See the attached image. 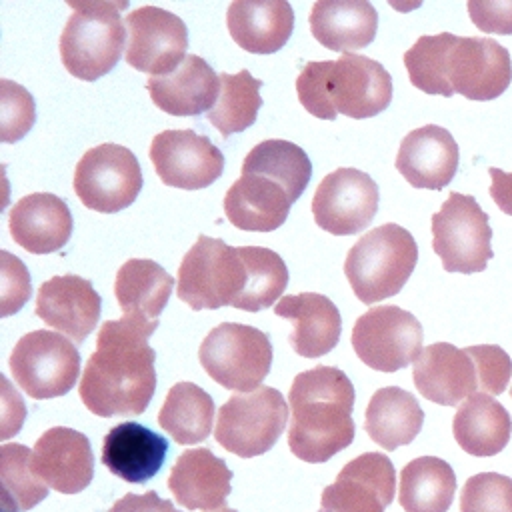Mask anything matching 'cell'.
I'll use <instances>...</instances> for the list:
<instances>
[{"label": "cell", "mask_w": 512, "mask_h": 512, "mask_svg": "<svg viewBox=\"0 0 512 512\" xmlns=\"http://www.w3.org/2000/svg\"><path fill=\"white\" fill-rule=\"evenodd\" d=\"M72 14L60 34V58L64 68L84 82L106 76L126 48L122 10L128 2H80L70 4Z\"/></svg>", "instance_id": "cell-4"}, {"label": "cell", "mask_w": 512, "mask_h": 512, "mask_svg": "<svg viewBox=\"0 0 512 512\" xmlns=\"http://www.w3.org/2000/svg\"><path fill=\"white\" fill-rule=\"evenodd\" d=\"M396 492V470L382 452L350 460L324 488L320 512H384Z\"/></svg>", "instance_id": "cell-16"}, {"label": "cell", "mask_w": 512, "mask_h": 512, "mask_svg": "<svg viewBox=\"0 0 512 512\" xmlns=\"http://www.w3.org/2000/svg\"><path fill=\"white\" fill-rule=\"evenodd\" d=\"M0 478L4 496L18 510H30L48 496V486L32 468V452L24 444H4L0 448Z\"/></svg>", "instance_id": "cell-39"}, {"label": "cell", "mask_w": 512, "mask_h": 512, "mask_svg": "<svg viewBox=\"0 0 512 512\" xmlns=\"http://www.w3.org/2000/svg\"><path fill=\"white\" fill-rule=\"evenodd\" d=\"M468 14L482 32L512 34V0H470Z\"/></svg>", "instance_id": "cell-44"}, {"label": "cell", "mask_w": 512, "mask_h": 512, "mask_svg": "<svg viewBox=\"0 0 512 512\" xmlns=\"http://www.w3.org/2000/svg\"><path fill=\"white\" fill-rule=\"evenodd\" d=\"M32 468L44 484L60 494L84 490L94 476V454L86 434L54 426L34 444Z\"/></svg>", "instance_id": "cell-19"}, {"label": "cell", "mask_w": 512, "mask_h": 512, "mask_svg": "<svg viewBox=\"0 0 512 512\" xmlns=\"http://www.w3.org/2000/svg\"><path fill=\"white\" fill-rule=\"evenodd\" d=\"M218 78L220 92L216 104L206 116L214 128H218V132L228 138L256 122L258 110L262 106V80L254 78L246 68L236 74L222 72Z\"/></svg>", "instance_id": "cell-36"}, {"label": "cell", "mask_w": 512, "mask_h": 512, "mask_svg": "<svg viewBox=\"0 0 512 512\" xmlns=\"http://www.w3.org/2000/svg\"><path fill=\"white\" fill-rule=\"evenodd\" d=\"M108 512H180L174 508L172 500L160 498L156 490H148L144 494L128 492L120 500L112 504Z\"/></svg>", "instance_id": "cell-45"}, {"label": "cell", "mask_w": 512, "mask_h": 512, "mask_svg": "<svg viewBox=\"0 0 512 512\" xmlns=\"http://www.w3.org/2000/svg\"><path fill=\"white\" fill-rule=\"evenodd\" d=\"M354 386L332 366L296 374L290 386L288 448L304 462H326L354 440Z\"/></svg>", "instance_id": "cell-2"}, {"label": "cell", "mask_w": 512, "mask_h": 512, "mask_svg": "<svg viewBox=\"0 0 512 512\" xmlns=\"http://www.w3.org/2000/svg\"><path fill=\"white\" fill-rule=\"evenodd\" d=\"M448 82L468 100H494L512 82L508 50L486 36H458L448 54Z\"/></svg>", "instance_id": "cell-17"}, {"label": "cell", "mask_w": 512, "mask_h": 512, "mask_svg": "<svg viewBox=\"0 0 512 512\" xmlns=\"http://www.w3.org/2000/svg\"><path fill=\"white\" fill-rule=\"evenodd\" d=\"M378 200V184L366 172L336 168L318 184L312 198V216L322 230L334 236H350L374 220Z\"/></svg>", "instance_id": "cell-13"}, {"label": "cell", "mask_w": 512, "mask_h": 512, "mask_svg": "<svg viewBox=\"0 0 512 512\" xmlns=\"http://www.w3.org/2000/svg\"><path fill=\"white\" fill-rule=\"evenodd\" d=\"M276 316L292 322L290 346L298 356L318 358L328 354L340 340L342 320L336 304L324 294L302 292L284 296L274 306Z\"/></svg>", "instance_id": "cell-26"}, {"label": "cell", "mask_w": 512, "mask_h": 512, "mask_svg": "<svg viewBox=\"0 0 512 512\" xmlns=\"http://www.w3.org/2000/svg\"><path fill=\"white\" fill-rule=\"evenodd\" d=\"M292 204L278 182L258 174H242L224 196V214L240 230L272 232L286 222Z\"/></svg>", "instance_id": "cell-29"}, {"label": "cell", "mask_w": 512, "mask_h": 512, "mask_svg": "<svg viewBox=\"0 0 512 512\" xmlns=\"http://www.w3.org/2000/svg\"><path fill=\"white\" fill-rule=\"evenodd\" d=\"M166 454L168 440L162 434L138 422H122L104 436L100 460L114 476L142 484L160 472Z\"/></svg>", "instance_id": "cell-25"}, {"label": "cell", "mask_w": 512, "mask_h": 512, "mask_svg": "<svg viewBox=\"0 0 512 512\" xmlns=\"http://www.w3.org/2000/svg\"><path fill=\"white\" fill-rule=\"evenodd\" d=\"M152 332L124 316L102 324L78 386L92 414L138 416L148 408L156 390V352L148 344Z\"/></svg>", "instance_id": "cell-1"}, {"label": "cell", "mask_w": 512, "mask_h": 512, "mask_svg": "<svg viewBox=\"0 0 512 512\" xmlns=\"http://www.w3.org/2000/svg\"><path fill=\"white\" fill-rule=\"evenodd\" d=\"M488 174L492 178V184H490L492 200L504 214L512 216V172L490 168Z\"/></svg>", "instance_id": "cell-46"}, {"label": "cell", "mask_w": 512, "mask_h": 512, "mask_svg": "<svg viewBox=\"0 0 512 512\" xmlns=\"http://www.w3.org/2000/svg\"><path fill=\"white\" fill-rule=\"evenodd\" d=\"M456 34L440 32L420 36L404 54V66L414 88L426 94L452 96L454 90L448 82V54L456 42Z\"/></svg>", "instance_id": "cell-37"}, {"label": "cell", "mask_w": 512, "mask_h": 512, "mask_svg": "<svg viewBox=\"0 0 512 512\" xmlns=\"http://www.w3.org/2000/svg\"><path fill=\"white\" fill-rule=\"evenodd\" d=\"M206 512H236L234 508H228V506H222V508H218V510H206Z\"/></svg>", "instance_id": "cell-47"}, {"label": "cell", "mask_w": 512, "mask_h": 512, "mask_svg": "<svg viewBox=\"0 0 512 512\" xmlns=\"http://www.w3.org/2000/svg\"><path fill=\"white\" fill-rule=\"evenodd\" d=\"M418 262L414 236L400 224L388 222L372 228L350 250L344 274L354 296L374 304L402 290Z\"/></svg>", "instance_id": "cell-5"}, {"label": "cell", "mask_w": 512, "mask_h": 512, "mask_svg": "<svg viewBox=\"0 0 512 512\" xmlns=\"http://www.w3.org/2000/svg\"><path fill=\"white\" fill-rule=\"evenodd\" d=\"M422 324L400 306H374L352 328V348L372 370L396 372L406 368L422 352Z\"/></svg>", "instance_id": "cell-12"}, {"label": "cell", "mask_w": 512, "mask_h": 512, "mask_svg": "<svg viewBox=\"0 0 512 512\" xmlns=\"http://www.w3.org/2000/svg\"><path fill=\"white\" fill-rule=\"evenodd\" d=\"M242 174H258L278 182L296 202L310 182L312 162L298 144L272 138L262 140L246 154Z\"/></svg>", "instance_id": "cell-35"}, {"label": "cell", "mask_w": 512, "mask_h": 512, "mask_svg": "<svg viewBox=\"0 0 512 512\" xmlns=\"http://www.w3.org/2000/svg\"><path fill=\"white\" fill-rule=\"evenodd\" d=\"M460 512H512V478L498 472L470 476L460 492Z\"/></svg>", "instance_id": "cell-40"}, {"label": "cell", "mask_w": 512, "mask_h": 512, "mask_svg": "<svg viewBox=\"0 0 512 512\" xmlns=\"http://www.w3.org/2000/svg\"><path fill=\"white\" fill-rule=\"evenodd\" d=\"M424 424V410L414 394L398 386L376 390L368 402L364 430L370 440L384 450H396L410 444Z\"/></svg>", "instance_id": "cell-32"}, {"label": "cell", "mask_w": 512, "mask_h": 512, "mask_svg": "<svg viewBox=\"0 0 512 512\" xmlns=\"http://www.w3.org/2000/svg\"><path fill=\"white\" fill-rule=\"evenodd\" d=\"M232 470L208 448L184 450L168 476L176 502L188 510H218L226 506Z\"/></svg>", "instance_id": "cell-24"}, {"label": "cell", "mask_w": 512, "mask_h": 512, "mask_svg": "<svg viewBox=\"0 0 512 512\" xmlns=\"http://www.w3.org/2000/svg\"><path fill=\"white\" fill-rule=\"evenodd\" d=\"M8 226L18 246L32 254H50L70 240L74 220L60 196L32 192L10 208Z\"/></svg>", "instance_id": "cell-22"}, {"label": "cell", "mask_w": 512, "mask_h": 512, "mask_svg": "<svg viewBox=\"0 0 512 512\" xmlns=\"http://www.w3.org/2000/svg\"><path fill=\"white\" fill-rule=\"evenodd\" d=\"M248 282L242 246L200 234L178 268L176 294L192 310L238 306Z\"/></svg>", "instance_id": "cell-6"}, {"label": "cell", "mask_w": 512, "mask_h": 512, "mask_svg": "<svg viewBox=\"0 0 512 512\" xmlns=\"http://www.w3.org/2000/svg\"><path fill=\"white\" fill-rule=\"evenodd\" d=\"M432 248L446 272H482L492 254V228L488 214L474 196L450 192L440 210L432 214Z\"/></svg>", "instance_id": "cell-9"}, {"label": "cell", "mask_w": 512, "mask_h": 512, "mask_svg": "<svg viewBox=\"0 0 512 512\" xmlns=\"http://www.w3.org/2000/svg\"><path fill=\"white\" fill-rule=\"evenodd\" d=\"M14 382L34 400L68 394L80 374V352L64 336L50 330L24 334L8 360Z\"/></svg>", "instance_id": "cell-10"}, {"label": "cell", "mask_w": 512, "mask_h": 512, "mask_svg": "<svg viewBox=\"0 0 512 512\" xmlns=\"http://www.w3.org/2000/svg\"><path fill=\"white\" fill-rule=\"evenodd\" d=\"M416 390L440 406H456L480 390L474 358L466 348L450 342H434L422 348L412 368Z\"/></svg>", "instance_id": "cell-20"}, {"label": "cell", "mask_w": 512, "mask_h": 512, "mask_svg": "<svg viewBox=\"0 0 512 512\" xmlns=\"http://www.w3.org/2000/svg\"><path fill=\"white\" fill-rule=\"evenodd\" d=\"M296 94L306 112L320 120L372 118L392 102V78L388 70L360 54H344L338 60L308 62L296 78Z\"/></svg>", "instance_id": "cell-3"}, {"label": "cell", "mask_w": 512, "mask_h": 512, "mask_svg": "<svg viewBox=\"0 0 512 512\" xmlns=\"http://www.w3.org/2000/svg\"><path fill=\"white\" fill-rule=\"evenodd\" d=\"M214 400L192 382L174 384L158 412V424L178 444H198L212 432Z\"/></svg>", "instance_id": "cell-34"}, {"label": "cell", "mask_w": 512, "mask_h": 512, "mask_svg": "<svg viewBox=\"0 0 512 512\" xmlns=\"http://www.w3.org/2000/svg\"><path fill=\"white\" fill-rule=\"evenodd\" d=\"M232 40L250 54L278 52L294 30V10L284 0H234L226 12Z\"/></svg>", "instance_id": "cell-27"}, {"label": "cell", "mask_w": 512, "mask_h": 512, "mask_svg": "<svg viewBox=\"0 0 512 512\" xmlns=\"http://www.w3.org/2000/svg\"><path fill=\"white\" fill-rule=\"evenodd\" d=\"M150 160L162 184L202 190L224 172V154L208 136L194 130H162L152 138Z\"/></svg>", "instance_id": "cell-14"}, {"label": "cell", "mask_w": 512, "mask_h": 512, "mask_svg": "<svg viewBox=\"0 0 512 512\" xmlns=\"http://www.w3.org/2000/svg\"><path fill=\"white\" fill-rule=\"evenodd\" d=\"M458 144L454 136L436 124L408 132L396 154V170L414 188L442 190L458 170Z\"/></svg>", "instance_id": "cell-21"}, {"label": "cell", "mask_w": 512, "mask_h": 512, "mask_svg": "<svg viewBox=\"0 0 512 512\" xmlns=\"http://www.w3.org/2000/svg\"><path fill=\"white\" fill-rule=\"evenodd\" d=\"M308 22L312 36L324 48L352 54L376 38L378 14L366 0H318Z\"/></svg>", "instance_id": "cell-30"}, {"label": "cell", "mask_w": 512, "mask_h": 512, "mask_svg": "<svg viewBox=\"0 0 512 512\" xmlns=\"http://www.w3.org/2000/svg\"><path fill=\"white\" fill-rule=\"evenodd\" d=\"M142 190V170L132 150L120 144H98L82 154L74 170V192L96 212L128 208Z\"/></svg>", "instance_id": "cell-11"}, {"label": "cell", "mask_w": 512, "mask_h": 512, "mask_svg": "<svg viewBox=\"0 0 512 512\" xmlns=\"http://www.w3.org/2000/svg\"><path fill=\"white\" fill-rule=\"evenodd\" d=\"M466 350L476 362L480 390L490 396L502 394L512 376V358L496 344H476Z\"/></svg>", "instance_id": "cell-42"}, {"label": "cell", "mask_w": 512, "mask_h": 512, "mask_svg": "<svg viewBox=\"0 0 512 512\" xmlns=\"http://www.w3.org/2000/svg\"><path fill=\"white\" fill-rule=\"evenodd\" d=\"M452 434L464 452L480 458L494 456L510 442L512 418L490 394L476 392L456 410Z\"/></svg>", "instance_id": "cell-31"}, {"label": "cell", "mask_w": 512, "mask_h": 512, "mask_svg": "<svg viewBox=\"0 0 512 512\" xmlns=\"http://www.w3.org/2000/svg\"><path fill=\"white\" fill-rule=\"evenodd\" d=\"M152 102L172 116H198L210 112L220 92V78L212 66L188 54L170 74L150 76L146 82Z\"/></svg>", "instance_id": "cell-23"}, {"label": "cell", "mask_w": 512, "mask_h": 512, "mask_svg": "<svg viewBox=\"0 0 512 512\" xmlns=\"http://www.w3.org/2000/svg\"><path fill=\"white\" fill-rule=\"evenodd\" d=\"M248 282L238 310L260 312L270 308L288 286V268L274 250L264 246H242Z\"/></svg>", "instance_id": "cell-38"}, {"label": "cell", "mask_w": 512, "mask_h": 512, "mask_svg": "<svg viewBox=\"0 0 512 512\" xmlns=\"http://www.w3.org/2000/svg\"><path fill=\"white\" fill-rule=\"evenodd\" d=\"M454 494L456 474L442 458L420 456L400 472L398 500L406 512H448Z\"/></svg>", "instance_id": "cell-33"}, {"label": "cell", "mask_w": 512, "mask_h": 512, "mask_svg": "<svg viewBox=\"0 0 512 512\" xmlns=\"http://www.w3.org/2000/svg\"><path fill=\"white\" fill-rule=\"evenodd\" d=\"M36 122V104L32 94L8 80H0V140L12 144L24 138Z\"/></svg>", "instance_id": "cell-41"}, {"label": "cell", "mask_w": 512, "mask_h": 512, "mask_svg": "<svg viewBox=\"0 0 512 512\" xmlns=\"http://www.w3.org/2000/svg\"><path fill=\"white\" fill-rule=\"evenodd\" d=\"M0 302H2V316H10L18 312L30 298V274L24 262L12 256L8 250L0 252Z\"/></svg>", "instance_id": "cell-43"}, {"label": "cell", "mask_w": 512, "mask_h": 512, "mask_svg": "<svg viewBox=\"0 0 512 512\" xmlns=\"http://www.w3.org/2000/svg\"><path fill=\"white\" fill-rule=\"evenodd\" d=\"M174 288V278L154 260H126L114 280V294L124 318L146 328H158V316Z\"/></svg>", "instance_id": "cell-28"}, {"label": "cell", "mask_w": 512, "mask_h": 512, "mask_svg": "<svg viewBox=\"0 0 512 512\" xmlns=\"http://www.w3.org/2000/svg\"><path fill=\"white\" fill-rule=\"evenodd\" d=\"M100 310V294L90 280L76 274L52 276L38 288L36 316L76 344L96 328Z\"/></svg>", "instance_id": "cell-18"}, {"label": "cell", "mask_w": 512, "mask_h": 512, "mask_svg": "<svg viewBox=\"0 0 512 512\" xmlns=\"http://www.w3.org/2000/svg\"><path fill=\"white\" fill-rule=\"evenodd\" d=\"M198 360L216 384L252 392L270 372L272 344L262 330L250 324L222 322L204 336Z\"/></svg>", "instance_id": "cell-7"}, {"label": "cell", "mask_w": 512, "mask_h": 512, "mask_svg": "<svg viewBox=\"0 0 512 512\" xmlns=\"http://www.w3.org/2000/svg\"><path fill=\"white\" fill-rule=\"evenodd\" d=\"M126 30V62L138 72L164 76L186 58V24L164 8L140 6L132 10L126 16Z\"/></svg>", "instance_id": "cell-15"}, {"label": "cell", "mask_w": 512, "mask_h": 512, "mask_svg": "<svg viewBox=\"0 0 512 512\" xmlns=\"http://www.w3.org/2000/svg\"><path fill=\"white\" fill-rule=\"evenodd\" d=\"M288 404L280 390L260 386L252 392L232 394L218 410L214 438L240 458L268 452L284 432Z\"/></svg>", "instance_id": "cell-8"}, {"label": "cell", "mask_w": 512, "mask_h": 512, "mask_svg": "<svg viewBox=\"0 0 512 512\" xmlns=\"http://www.w3.org/2000/svg\"><path fill=\"white\" fill-rule=\"evenodd\" d=\"M510 396H512V388H510Z\"/></svg>", "instance_id": "cell-48"}]
</instances>
